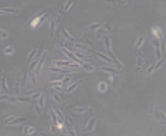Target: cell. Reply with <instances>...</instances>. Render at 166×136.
I'll return each mask as SVG.
<instances>
[{
    "mask_svg": "<svg viewBox=\"0 0 166 136\" xmlns=\"http://www.w3.org/2000/svg\"><path fill=\"white\" fill-rule=\"evenodd\" d=\"M103 43H104V45H106V52H112V41H110V36H109V35L104 36Z\"/></svg>",
    "mask_w": 166,
    "mask_h": 136,
    "instance_id": "cell-15",
    "label": "cell"
},
{
    "mask_svg": "<svg viewBox=\"0 0 166 136\" xmlns=\"http://www.w3.org/2000/svg\"><path fill=\"white\" fill-rule=\"evenodd\" d=\"M64 124H65V127H66V130L70 132V135H72V136L77 135V133H76V128H74V122H72L71 118H65Z\"/></svg>",
    "mask_w": 166,
    "mask_h": 136,
    "instance_id": "cell-4",
    "label": "cell"
},
{
    "mask_svg": "<svg viewBox=\"0 0 166 136\" xmlns=\"http://www.w3.org/2000/svg\"><path fill=\"white\" fill-rule=\"evenodd\" d=\"M70 82H71V73H66V76H65L64 80H62V86H64V89H66V88L70 86Z\"/></svg>",
    "mask_w": 166,
    "mask_h": 136,
    "instance_id": "cell-17",
    "label": "cell"
},
{
    "mask_svg": "<svg viewBox=\"0 0 166 136\" xmlns=\"http://www.w3.org/2000/svg\"><path fill=\"white\" fill-rule=\"evenodd\" d=\"M35 112H36V115H42V107L41 106H35Z\"/></svg>",
    "mask_w": 166,
    "mask_h": 136,
    "instance_id": "cell-35",
    "label": "cell"
},
{
    "mask_svg": "<svg viewBox=\"0 0 166 136\" xmlns=\"http://www.w3.org/2000/svg\"><path fill=\"white\" fill-rule=\"evenodd\" d=\"M72 112H74L76 115H85V113H89L91 109L88 106H76L74 109H72Z\"/></svg>",
    "mask_w": 166,
    "mask_h": 136,
    "instance_id": "cell-6",
    "label": "cell"
},
{
    "mask_svg": "<svg viewBox=\"0 0 166 136\" xmlns=\"http://www.w3.org/2000/svg\"><path fill=\"white\" fill-rule=\"evenodd\" d=\"M2 89H3V92H6V91H9V88H8V85H6V79H5V76H2Z\"/></svg>",
    "mask_w": 166,
    "mask_h": 136,
    "instance_id": "cell-30",
    "label": "cell"
},
{
    "mask_svg": "<svg viewBox=\"0 0 166 136\" xmlns=\"http://www.w3.org/2000/svg\"><path fill=\"white\" fill-rule=\"evenodd\" d=\"M0 14L5 15V14H20V11L17 8H2L0 9Z\"/></svg>",
    "mask_w": 166,
    "mask_h": 136,
    "instance_id": "cell-13",
    "label": "cell"
},
{
    "mask_svg": "<svg viewBox=\"0 0 166 136\" xmlns=\"http://www.w3.org/2000/svg\"><path fill=\"white\" fill-rule=\"evenodd\" d=\"M57 23H59V17H53V18H51V21H50V30H49L50 36H55V32H56V26H57Z\"/></svg>",
    "mask_w": 166,
    "mask_h": 136,
    "instance_id": "cell-8",
    "label": "cell"
},
{
    "mask_svg": "<svg viewBox=\"0 0 166 136\" xmlns=\"http://www.w3.org/2000/svg\"><path fill=\"white\" fill-rule=\"evenodd\" d=\"M26 120H27V118H26V117H15L14 120H12V121H9V126H15V124H21V122L23 121H26Z\"/></svg>",
    "mask_w": 166,
    "mask_h": 136,
    "instance_id": "cell-19",
    "label": "cell"
},
{
    "mask_svg": "<svg viewBox=\"0 0 166 136\" xmlns=\"http://www.w3.org/2000/svg\"><path fill=\"white\" fill-rule=\"evenodd\" d=\"M142 43H143V36H139L137 41H136V44H135V49H139V47L142 45Z\"/></svg>",
    "mask_w": 166,
    "mask_h": 136,
    "instance_id": "cell-32",
    "label": "cell"
},
{
    "mask_svg": "<svg viewBox=\"0 0 166 136\" xmlns=\"http://www.w3.org/2000/svg\"><path fill=\"white\" fill-rule=\"evenodd\" d=\"M89 2H94V0H89Z\"/></svg>",
    "mask_w": 166,
    "mask_h": 136,
    "instance_id": "cell-37",
    "label": "cell"
},
{
    "mask_svg": "<svg viewBox=\"0 0 166 136\" xmlns=\"http://www.w3.org/2000/svg\"><path fill=\"white\" fill-rule=\"evenodd\" d=\"M154 112H156L157 121L160 122V124H166V115H165V112L162 111V107H160V106H157V107L154 109Z\"/></svg>",
    "mask_w": 166,
    "mask_h": 136,
    "instance_id": "cell-2",
    "label": "cell"
},
{
    "mask_svg": "<svg viewBox=\"0 0 166 136\" xmlns=\"http://www.w3.org/2000/svg\"><path fill=\"white\" fill-rule=\"evenodd\" d=\"M72 3H74V0H66V2H65V5H64V8H62V14H65V12H68V9L71 8V6H72Z\"/></svg>",
    "mask_w": 166,
    "mask_h": 136,
    "instance_id": "cell-24",
    "label": "cell"
},
{
    "mask_svg": "<svg viewBox=\"0 0 166 136\" xmlns=\"http://www.w3.org/2000/svg\"><path fill=\"white\" fill-rule=\"evenodd\" d=\"M62 33H64V36L66 38V41H71V43H77V41H76L74 38H72V36H71V33H70L68 30H66L65 27H62Z\"/></svg>",
    "mask_w": 166,
    "mask_h": 136,
    "instance_id": "cell-22",
    "label": "cell"
},
{
    "mask_svg": "<svg viewBox=\"0 0 166 136\" xmlns=\"http://www.w3.org/2000/svg\"><path fill=\"white\" fill-rule=\"evenodd\" d=\"M95 124H97V120L95 118H91L89 121H88V124L85 126V132H92L95 128Z\"/></svg>",
    "mask_w": 166,
    "mask_h": 136,
    "instance_id": "cell-12",
    "label": "cell"
},
{
    "mask_svg": "<svg viewBox=\"0 0 166 136\" xmlns=\"http://www.w3.org/2000/svg\"><path fill=\"white\" fill-rule=\"evenodd\" d=\"M79 85H80V80H77V82H74V83H71V85L65 89V91L68 92V94H71V92H74V91L77 89V86H79Z\"/></svg>",
    "mask_w": 166,
    "mask_h": 136,
    "instance_id": "cell-18",
    "label": "cell"
},
{
    "mask_svg": "<svg viewBox=\"0 0 166 136\" xmlns=\"http://www.w3.org/2000/svg\"><path fill=\"white\" fill-rule=\"evenodd\" d=\"M162 111H163V112H165V115H166V109H162Z\"/></svg>",
    "mask_w": 166,
    "mask_h": 136,
    "instance_id": "cell-36",
    "label": "cell"
},
{
    "mask_svg": "<svg viewBox=\"0 0 166 136\" xmlns=\"http://www.w3.org/2000/svg\"><path fill=\"white\" fill-rule=\"evenodd\" d=\"M94 54H95V56H98V58L101 59V60H104V62L112 64V65H116V64H115V60L112 59L110 56H106V54H104V53H101V52H97V50H94Z\"/></svg>",
    "mask_w": 166,
    "mask_h": 136,
    "instance_id": "cell-5",
    "label": "cell"
},
{
    "mask_svg": "<svg viewBox=\"0 0 166 136\" xmlns=\"http://www.w3.org/2000/svg\"><path fill=\"white\" fill-rule=\"evenodd\" d=\"M97 70H100V71H106V73H110V74H118V71L115 70V68H112V67H98Z\"/></svg>",
    "mask_w": 166,
    "mask_h": 136,
    "instance_id": "cell-16",
    "label": "cell"
},
{
    "mask_svg": "<svg viewBox=\"0 0 166 136\" xmlns=\"http://www.w3.org/2000/svg\"><path fill=\"white\" fill-rule=\"evenodd\" d=\"M53 109H55V112H56L57 118H59V122H61V124H64V121H65V117H64V113L61 112V109H57L56 106H53Z\"/></svg>",
    "mask_w": 166,
    "mask_h": 136,
    "instance_id": "cell-23",
    "label": "cell"
},
{
    "mask_svg": "<svg viewBox=\"0 0 166 136\" xmlns=\"http://www.w3.org/2000/svg\"><path fill=\"white\" fill-rule=\"evenodd\" d=\"M82 70L91 73V71H94V70H95V67H94V65H91L89 62H83V64H82Z\"/></svg>",
    "mask_w": 166,
    "mask_h": 136,
    "instance_id": "cell-20",
    "label": "cell"
},
{
    "mask_svg": "<svg viewBox=\"0 0 166 136\" xmlns=\"http://www.w3.org/2000/svg\"><path fill=\"white\" fill-rule=\"evenodd\" d=\"M44 100H45V94L42 92V94L38 97V106H41V107H42V106H44Z\"/></svg>",
    "mask_w": 166,
    "mask_h": 136,
    "instance_id": "cell-29",
    "label": "cell"
},
{
    "mask_svg": "<svg viewBox=\"0 0 166 136\" xmlns=\"http://www.w3.org/2000/svg\"><path fill=\"white\" fill-rule=\"evenodd\" d=\"M162 65H163V59H157L156 62L152 64V65H151V67L148 68V70H147V74H148V76H150V74H152V73H156V71L158 70V68H162Z\"/></svg>",
    "mask_w": 166,
    "mask_h": 136,
    "instance_id": "cell-3",
    "label": "cell"
},
{
    "mask_svg": "<svg viewBox=\"0 0 166 136\" xmlns=\"http://www.w3.org/2000/svg\"><path fill=\"white\" fill-rule=\"evenodd\" d=\"M147 64V59H145L142 54H137V60H136V68L137 70H142V67H145Z\"/></svg>",
    "mask_w": 166,
    "mask_h": 136,
    "instance_id": "cell-11",
    "label": "cell"
},
{
    "mask_svg": "<svg viewBox=\"0 0 166 136\" xmlns=\"http://www.w3.org/2000/svg\"><path fill=\"white\" fill-rule=\"evenodd\" d=\"M41 50H42V47H41V45H36V47H33V50L29 53V56H27V60H29V62H32V59H35V58L38 56V53L41 52Z\"/></svg>",
    "mask_w": 166,
    "mask_h": 136,
    "instance_id": "cell-9",
    "label": "cell"
},
{
    "mask_svg": "<svg viewBox=\"0 0 166 136\" xmlns=\"http://www.w3.org/2000/svg\"><path fill=\"white\" fill-rule=\"evenodd\" d=\"M103 29H104L106 32H107L109 35L112 33V27H110V24H109V23H106V21H104V24H103Z\"/></svg>",
    "mask_w": 166,
    "mask_h": 136,
    "instance_id": "cell-31",
    "label": "cell"
},
{
    "mask_svg": "<svg viewBox=\"0 0 166 136\" xmlns=\"http://www.w3.org/2000/svg\"><path fill=\"white\" fill-rule=\"evenodd\" d=\"M50 121H51V124H55V126H62L61 122H59V118H57V115L55 112V109L51 107V111H50Z\"/></svg>",
    "mask_w": 166,
    "mask_h": 136,
    "instance_id": "cell-10",
    "label": "cell"
},
{
    "mask_svg": "<svg viewBox=\"0 0 166 136\" xmlns=\"http://www.w3.org/2000/svg\"><path fill=\"white\" fill-rule=\"evenodd\" d=\"M53 98H55L57 103H62V101H64V95H62V94H56V92H53Z\"/></svg>",
    "mask_w": 166,
    "mask_h": 136,
    "instance_id": "cell-25",
    "label": "cell"
},
{
    "mask_svg": "<svg viewBox=\"0 0 166 136\" xmlns=\"http://www.w3.org/2000/svg\"><path fill=\"white\" fill-rule=\"evenodd\" d=\"M51 133H55V135H61L62 132L61 130H59V128L55 126V124H51Z\"/></svg>",
    "mask_w": 166,
    "mask_h": 136,
    "instance_id": "cell-33",
    "label": "cell"
},
{
    "mask_svg": "<svg viewBox=\"0 0 166 136\" xmlns=\"http://www.w3.org/2000/svg\"><path fill=\"white\" fill-rule=\"evenodd\" d=\"M33 133H35V127H33V126H26V127L23 128V135H24V136L33 135Z\"/></svg>",
    "mask_w": 166,
    "mask_h": 136,
    "instance_id": "cell-21",
    "label": "cell"
},
{
    "mask_svg": "<svg viewBox=\"0 0 166 136\" xmlns=\"http://www.w3.org/2000/svg\"><path fill=\"white\" fill-rule=\"evenodd\" d=\"M106 88H107V83H106V82H100V83H98V91L100 92H104Z\"/></svg>",
    "mask_w": 166,
    "mask_h": 136,
    "instance_id": "cell-28",
    "label": "cell"
},
{
    "mask_svg": "<svg viewBox=\"0 0 166 136\" xmlns=\"http://www.w3.org/2000/svg\"><path fill=\"white\" fill-rule=\"evenodd\" d=\"M2 100L3 101H8V103H11V104H15V106H20L21 104V101H20V98L18 97H8V95H2Z\"/></svg>",
    "mask_w": 166,
    "mask_h": 136,
    "instance_id": "cell-7",
    "label": "cell"
},
{
    "mask_svg": "<svg viewBox=\"0 0 166 136\" xmlns=\"http://www.w3.org/2000/svg\"><path fill=\"white\" fill-rule=\"evenodd\" d=\"M50 12H51V8H50V6H47V8H45V9H42L41 12H39L38 14V17L35 18V20H33V24H30L32 27H33V29H36V27H39V26H41L42 23H44V20H45V17H49L50 15Z\"/></svg>",
    "mask_w": 166,
    "mask_h": 136,
    "instance_id": "cell-1",
    "label": "cell"
},
{
    "mask_svg": "<svg viewBox=\"0 0 166 136\" xmlns=\"http://www.w3.org/2000/svg\"><path fill=\"white\" fill-rule=\"evenodd\" d=\"M3 53H5V54H14V47H12V45L5 47V49H3Z\"/></svg>",
    "mask_w": 166,
    "mask_h": 136,
    "instance_id": "cell-27",
    "label": "cell"
},
{
    "mask_svg": "<svg viewBox=\"0 0 166 136\" xmlns=\"http://www.w3.org/2000/svg\"><path fill=\"white\" fill-rule=\"evenodd\" d=\"M119 83V80H118V74H112V86L116 88Z\"/></svg>",
    "mask_w": 166,
    "mask_h": 136,
    "instance_id": "cell-26",
    "label": "cell"
},
{
    "mask_svg": "<svg viewBox=\"0 0 166 136\" xmlns=\"http://www.w3.org/2000/svg\"><path fill=\"white\" fill-rule=\"evenodd\" d=\"M103 24H104V21L92 23V24H89V26H86V29H85V30H97V29H100V27H103Z\"/></svg>",
    "mask_w": 166,
    "mask_h": 136,
    "instance_id": "cell-14",
    "label": "cell"
},
{
    "mask_svg": "<svg viewBox=\"0 0 166 136\" xmlns=\"http://www.w3.org/2000/svg\"><path fill=\"white\" fill-rule=\"evenodd\" d=\"M9 36V33H8V30H5V29H2V36H0V38H2V39H6V38H8Z\"/></svg>",
    "mask_w": 166,
    "mask_h": 136,
    "instance_id": "cell-34",
    "label": "cell"
}]
</instances>
